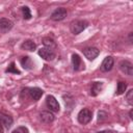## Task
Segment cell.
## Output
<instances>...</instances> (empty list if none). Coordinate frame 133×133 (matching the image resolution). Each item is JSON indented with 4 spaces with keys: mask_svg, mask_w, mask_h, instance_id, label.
<instances>
[{
    "mask_svg": "<svg viewBox=\"0 0 133 133\" xmlns=\"http://www.w3.org/2000/svg\"><path fill=\"white\" fill-rule=\"evenodd\" d=\"M107 116H108V114H107L105 111L100 110V111L98 112V122H100V123L104 122L105 119H107Z\"/></svg>",
    "mask_w": 133,
    "mask_h": 133,
    "instance_id": "21",
    "label": "cell"
},
{
    "mask_svg": "<svg viewBox=\"0 0 133 133\" xmlns=\"http://www.w3.org/2000/svg\"><path fill=\"white\" fill-rule=\"evenodd\" d=\"M126 88H127V83L124 82V81H119L117 83V87H116V91H115V95H122L126 91Z\"/></svg>",
    "mask_w": 133,
    "mask_h": 133,
    "instance_id": "18",
    "label": "cell"
},
{
    "mask_svg": "<svg viewBox=\"0 0 133 133\" xmlns=\"http://www.w3.org/2000/svg\"><path fill=\"white\" fill-rule=\"evenodd\" d=\"M126 100H127V102H128L130 105L133 104V89H129V90H128V92H127V95H126Z\"/></svg>",
    "mask_w": 133,
    "mask_h": 133,
    "instance_id": "22",
    "label": "cell"
},
{
    "mask_svg": "<svg viewBox=\"0 0 133 133\" xmlns=\"http://www.w3.org/2000/svg\"><path fill=\"white\" fill-rule=\"evenodd\" d=\"M103 88V83L102 82H92L91 86H90V92L89 95L91 97H96L99 95V92L102 90Z\"/></svg>",
    "mask_w": 133,
    "mask_h": 133,
    "instance_id": "14",
    "label": "cell"
},
{
    "mask_svg": "<svg viewBox=\"0 0 133 133\" xmlns=\"http://www.w3.org/2000/svg\"><path fill=\"white\" fill-rule=\"evenodd\" d=\"M84 56L88 59V60H94L95 58L98 57V55L100 54V50L98 48H95V47H87V48H84L82 50Z\"/></svg>",
    "mask_w": 133,
    "mask_h": 133,
    "instance_id": "5",
    "label": "cell"
},
{
    "mask_svg": "<svg viewBox=\"0 0 133 133\" xmlns=\"http://www.w3.org/2000/svg\"><path fill=\"white\" fill-rule=\"evenodd\" d=\"M132 34H133V32H130L129 33V42L130 43H132Z\"/></svg>",
    "mask_w": 133,
    "mask_h": 133,
    "instance_id": "25",
    "label": "cell"
},
{
    "mask_svg": "<svg viewBox=\"0 0 133 133\" xmlns=\"http://www.w3.org/2000/svg\"><path fill=\"white\" fill-rule=\"evenodd\" d=\"M98 133H113V132L110 130H103V131H99Z\"/></svg>",
    "mask_w": 133,
    "mask_h": 133,
    "instance_id": "24",
    "label": "cell"
},
{
    "mask_svg": "<svg viewBox=\"0 0 133 133\" xmlns=\"http://www.w3.org/2000/svg\"><path fill=\"white\" fill-rule=\"evenodd\" d=\"M12 133H29V131H28V129L26 127L21 126V127H18L17 129H15L12 131Z\"/></svg>",
    "mask_w": 133,
    "mask_h": 133,
    "instance_id": "23",
    "label": "cell"
},
{
    "mask_svg": "<svg viewBox=\"0 0 133 133\" xmlns=\"http://www.w3.org/2000/svg\"><path fill=\"white\" fill-rule=\"evenodd\" d=\"M5 72L6 73H12V74H18V75H20L21 74V72L17 69V66H16V64H15V62H11L9 65H8V68L5 70Z\"/></svg>",
    "mask_w": 133,
    "mask_h": 133,
    "instance_id": "19",
    "label": "cell"
},
{
    "mask_svg": "<svg viewBox=\"0 0 133 133\" xmlns=\"http://www.w3.org/2000/svg\"><path fill=\"white\" fill-rule=\"evenodd\" d=\"M39 118L44 124H51L55 119V116L51 111H42L39 113Z\"/></svg>",
    "mask_w": 133,
    "mask_h": 133,
    "instance_id": "12",
    "label": "cell"
},
{
    "mask_svg": "<svg viewBox=\"0 0 133 133\" xmlns=\"http://www.w3.org/2000/svg\"><path fill=\"white\" fill-rule=\"evenodd\" d=\"M43 44H44L45 48H47V49H49V50L54 51V49H56V44H55V42H54L52 38H50V37H45V38L43 39Z\"/></svg>",
    "mask_w": 133,
    "mask_h": 133,
    "instance_id": "17",
    "label": "cell"
},
{
    "mask_svg": "<svg viewBox=\"0 0 133 133\" xmlns=\"http://www.w3.org/2000/svg\"><path fill=\"white\" fill-rule=\"evenodd\" d=\"M12 26H14V23L10 20H8L6 18H1L0 19V31L2 33L8 32L12 28Z\"/></svg>",
    "mask_w": 133,
    "mask_h": 133,
    "instance_id": "11",
    "label": "cell"
},
{
    "mask_svg": "<svg viewBox=\"0 0 133 133\" xmlns=\"http://www.w3.org/2000/svg\"><path fill=\"white\" fill-rule=\"evenodd\" d=\"M72 63H73V69L75 71H78L80 69V66L82 64V61H81V58H80V56L78 54L74 53L72 55Z\"/></svg>",
    "mask_w": 133,
    "mask_h": 133,
    "instance_id": "16",
    "label": "cell"
},
{
    "mask_svg": "<svg viewBox=\"0 0 133 133\" xmlns=\"http://www.w3.org/2000/svg\"><path fill=\"white\" fill-rule=\"evenodd\" d=\"M92 118V112L88 109V108H83L79 111L78 113V116H77V119L80 124L82 125H86L88 124Z\"/></svg>",
    "mask_w": 133,
    "mask_h": 133,
    "instance_id": "1",
    "label": "cell"
},
{
    "mask_svg": "<svg viewBox=\"0 0 133 133\" xmlns=\"http://www.w3.org/2000/svg\"><path fill=\"white\" fill-rule=\"evenodd\" d=\"M14 123V119L10 115L0 111V132H3V129H9Z\"/></svg>",
    "mask_w": 133,
    "mask_h": 133,
    "instance_id": "2",
    "label": "cell"
},
{
    "mask_svg": "<svg viewBox=\"0 0 133 133\" xmlns=\"http://www.w3.org/2000/svg\"><path fill=\"white\" fill-rule=\"evenodd\" d=\"M46 105H47V107L50 109V111H52V112H58L59 109H60L59 103H58L57 100H56L53 96H51V95L47 96V98H46Z\"/></svg>",
    "mask_w": 133,
    "mask_h": 133,
    "instance_id": "4",
    "label": "cell"
},
{
    "mask_svg": "<svg viewBox=\"0 0 133 133\" xmlns=\"http://www.w3.org/2000/svg\"><path fill=\"white\" fill-rule=\"evenodd\" d=\"M22 12H23V18L25 20H29L31 19V12L28 6H23L22 7Z\"/></svg>",
    "mask_w": 133,
    "mask_h": 133,
    "instance_id": "20",
    "label": "cell"
},
{
    "mask_svg": "<svg viewBox=\"0 0 133 133\" xmlns=\"http://www.w3.org/2000/svg\"><path fill=\"white\" fill-rule=\"evenodd\" d=\"M129 116H130V118L132 119V117H133V116H132V110H130V112H129Z\"/></svg>",
    "mask_w": 133,
    "mask_h": 133,
    "instance_id": "26",
    "label": "cell"
},
{
    "mask_svg": "<svg viewBox=\"0 0 133 133\" xmlns=\"http://www.w3.org/2000/svg\"><path fill=\"white\" fill-rule=\"evenodd\" d=\"M88 26V23L84 20H77L71 24V31L73 34H79L81 33L86 27Z\"/></svg>",
    "mask_w": 133,
    "mask_h": 133,
    "instance_id": "3",
    "label": "cell"
},
{
    "mask_svg": "<svg viewBox=\"0 0 133 133\" xmlns=\"http://www.w3.org/2000/svg\"><path fill=\"white\" fill-rule=\"evenodd\" d=\"M20 61H21L22 66H23L25 70H28V71L33 70L34 64H33L32 59H31L29 56H23V57H21V60H20Z\"/></svg>",
    "mask_w": 133,
    "mask_h": 133,
    "instance_id": "13",
    "label": "cell"
},
{
    "mask_svg": "<svg viewBox=\"0 0 133 133\" xmlns=\"http://www.w3.org/2000/svg\"><path fill=\"white\" fill-rule=\"evenodd\" d=\"M38 55H39L42 58H44L45 60H48V61H51V60H53V59L55 58V53H54V51L49 50V49H47V48H42V49H39V50H38Z\"/></svg>",
    "mask_w": 133,
    "mask_h": 133,
    "instance_id": "9",
    "label": "cell"
},
{
    "mask_svg": "<svg viewBox=\"0 0 133 133\" xmlns=\"http://www.w3.org/2000/svg\"><path fill=\"white\" fill-rule=\"evenodd\" d=\"M21 49L26 50V51H34L36 49V44L31 39H26L22 43Z\"/></svg>",
    "mask_w": 133,
    "mask_h": 133,
    "instance_id": "15",
    "label": "cell"
},
{
    "mask_svg": "<svg viewBox=\"0 0 133 133\" xmlns=\"http://www.w3.org/2000/svg\"><path fill=\"white\" fill-rule=\"evenodd\" d=\"M26 91L28 92L29 97L33 100V101H38L41 99V97L44 94V90L38 88V87H31V88H26Z\"/></svg>",
    "mask_w": 133,
    "mask_h": 133,
    "instance_id": "8",
    "label": "cell"
},
{
    "mask_svg": "<svg viewBox=\"0 0 133 133\" xmlns=\"http://www.w3.org/2000/svg\"><path fill=\"white\" fill-rule=\"evenodd\" d=\"M66 15H68V12H66V9L64 7H58L52 12L50 18L53 21H61L66 17Z\"/></svg>",
    "mask_w": 133,
    "mask_h": 133,
    "instance_id": "6",
    "label": "cell"
},
{
    "mask_svg": "<svg viewBox=\"0 0 133 133\" xmlns=\"http://www.w3.org/2000/svg\"><path fill=\"white\" fill-rule=\"evenodd\" d=\"M118 66H119V70L124 74H126L128 76H132L133 75V64L130 61H128V60H122L119 62Z\"/></svg>",
    "mask_w": 133,
    "mask_h": 133,
    "instance_id": "7",
    "label": "cell"
},
{
    "mask_svg": "<svg viewBox=\"0 0 133 133\" xmlns=\"http://www.w3.org/2000/svg\"><path fill=\"white\" fill-rule=\"evenodd\" d=\"M113 63H114V59L112 56L105 57L104 60L102 61V64H101V71L102 72H109L113 66Z\"/></svg>",
    "mask_w": 133,
    "mask_h": 133,
    "instance_id": "10",
    "label": "cell"
}]
</instances>
